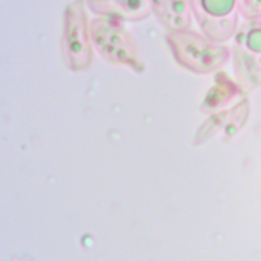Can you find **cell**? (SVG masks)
<instances>
[{"label": "cell", "instance_id": "6da1fadb", "mask_svg": "<svg viewBox=\"0 0 261 261\" xmlns=\"http://www.w3.org/2000/svg\"><path fill=\"white\" fill-rule=\"evenodd\" d=\"M165 40L177 64L196 74L218 72L230 59L228 46L191 28L167 32Z\"/></svg>", "mask_w": 261, "mask_h": 261}, {"label": "cell", "instance_id": "7a4b0ae2", "mask_svg": "<svg viewBox=\"0 0 261 261\" xmlns=\"http://www.w3.org/2000/svg\"><path fill=\"white\" fill-rule=\"evenodd\" d=\"M230 58L237 83L244 92L261 88V19H244L232 37Z\"/></svg>", "mask_w": 261, "mask_h": 261}, {"label": "cell", "instance_id": "3957f363", "mask_svg": "<svg viewBox=\"0 0 261 261\" xmlns=\"http://www.w3.org/2000/svg\"><path fill=\"white\" fill-rule=\"evenodd\" d=\"M91 38L100 55L113 64L144 70V62L136 42L118 19L98 16L90 23Z\"/></svg>", "mask_w": 261, "mask_h": 261}, {"label": "cell", "instance_id": "277c9868", "mask_svg": "<svg viewBox=\"0 0 261 261\" xmlns=\"http://www.w3.org/2000/svg\"><path fill=\"white\" fill-rule=\"evenodd\" d=\"M200 32L217 43L231 40L240 25L239 0H189Z\"/></svg>", "mask_w": 261, "mask_h": 261}, {"label": "cell", "instance_id": "5b68a950", "mask_svg": "<svg viewBox=\"0 0 261 261\" xmlns=\"http://www.w3.org/2000/svg\"><path fill=\"white\" fill-rule=\"evenodd\" d=\"M90 24L82 1L67 6L64 13L62 51L67 65L74 71L87 69L93 61Z\"/></svg>", "mask_w": 261, "mask_h": 261}, {"label": "cell", "instance_id": "8992f818", "mask_svg": "<svg viewBox=\"0 0 261 261\" xmlns=\"http://www.w3.org/2000/svg\"><path fill=\"white\" fill-rule=\"evenodd\" d=\"M151 11L167 32L190 29L193 15L189 0H149Z\"/></svg>", "mask_w": 261, "mask_h": 261}, {"label": "cell", "instance_id": "52a82bcc", "mask_svg": "<svg viewBox=\"0 0 261 261\" xmlns=\"http://www.w3.org/2000/svg\"><path fill=\"white\" fill-rule=\"evenodd\" d=\"M89 5L96 14L118 20H140L148 17L151 13L149 0H105Z\"/></svg>", "mask_w": 261, "mask_h": 261}, {"label": "cell", "instance_id": "ba28073f", "mask_svg": "<svg viewBox=\"0 0 261 261\" xmlns=\"http://www.w3.org/2000/svg\"><path fill=\"white\" fill-rule=\"evenodd\" d=\"M241 93L244 91L237 81L230 79L225 72H217L214 85L209 89L206 102L210 105H221Z\"/></svg>", "mask_w": 261, "mask_h": 261}, {"label": "cell", "instance_id": "9c48e42d", "mask_svg": "<svg viewBox=\"0 0 261 261\" xmlns=\"http://www.w3.org/2000/svg\"><path fill=\"white\" fill-rule=\"evenodd\" d=\"M239 7L244 19H261V0H239Z\"/></svg>", "mask_w": 261, "mask_h": 261}, {"label": "cell", "instance_id": "30bf717a", "mask_svg": "<svg viewBox=\"0 0 261 261\" xmlns=\"http://www.w3.org/2000/svg\"><path fill=\"white\" fill-rule=\"evenodd\" d=\"M105 0H89L90 3H100V2H103Z\"/></svg>", "mask_w": 261, "mask_h": 261}]
</instances>
